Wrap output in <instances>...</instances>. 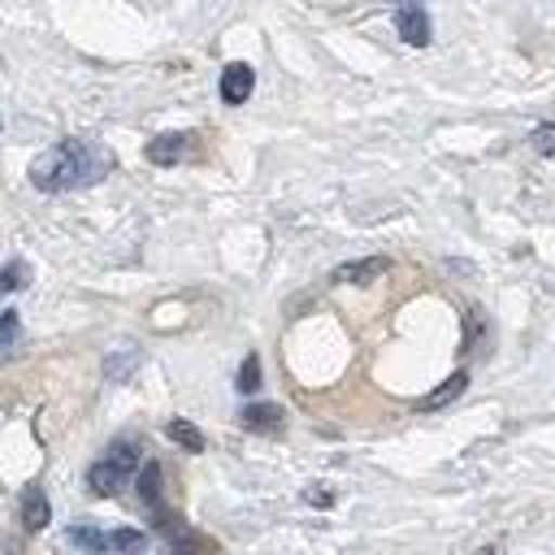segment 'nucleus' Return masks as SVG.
Here are the masks:
<instances>
[{
	"label": "nucleus",
	"instance_id": "obj_1",
	"mask_svg": "<svg viewBox=\"0 0 555 555\" xmlns=\"http://www.w3.org/2000/svg\"><path fill=\"white\" fill-rule=\"evenodd\" d=\"M100 165H108V160H95L82 139H61V143H52L48 152H39L30 160V182L39 191H69V186L95 178Z\"/></svg>",
	"mask_w": 555,
	"mask_h": 555
},
{
	"label": "nucleus",
	"instance_id": "obj_2",
	"mask_svg": "<svg viewBox=\"0 0 555 555\" xmlns=\"http://www.w3.org/2000/svg\"><path fill=\"white\" fill-rule=\"evenodd\" d=\"M251 87H256V69L247 61H230L221 69V100L225 104H243L251 95Z\"/></svg>",
	"mask_w": 555,
	"mask_h": 555
},
{
	"label": "nucleus",
	"instance_id": "obj_3",
	"mask_svg": "<svg viewBox=\"0 0 555 555\" xmlns=\"http://www.w3.org/2000/svg\"><path fill=\"white\" fill-rule=\"evenodd\" d=\"M386 269H390L386 256H364V260H347V264H338V269H334V282H338V286H364V282L382 278Z\"/></svg>",
	"mask_w": 555,
	"mask_h": 555
},
{
	"label": "nucleus",
	"instance_id": "obj_4",
	"mask_svg": "<svg viewBox=\"0 0 555 555\" xmlns=\"http://www.w3.org/2000/svg\"><path fill=\"white\" fill-rule=\"evenodd\" d=\"M395 30L403 35V43L425 48V43H429V13H425V9H416V4H403V9H399V17H395Z\"/></svg>",
	"mask_w": 555,
	"mask_h": 555
},
{
	"label": "nucleus",
	"instance_id": "obj_5",
	"mask_svg": "<svg viewBox=\"0 0 555 555\" xmlns=\"http://www.w3.org/2000/svg\"><path fill=\"white\" fill-rule=\"evenodd\" d=\"M126 468L121 464H113V460H100V464H91L87 468V486H91V494H100V499H108V494H117L121 486H126Z\"/></svg>",
	"mask_w": 555,
	"mask_h": 555
},
{
	"label": "nucleus",
	"instance_id": "obj_6",
	"mask_svg": "<svg viewBox=\"0 0 555 555\" xmlns=\"http://www.w3.org/2000/svg\"><path fill=\"white\" fill-rule=\"evenodd\" d=\"M186 147H191V134L169 130V134H156V139L147 143V160H152V165H173V160H182Z\"/></svg>",
	"mask_w": 555,
	"mask_h": 555
},
{
	"label": "nucleus",
	"instance_id": "obj_7",
	"mask_svg": "<svg viewBox=\"0 0 555 555\" xmlns=\"http://www.w3.org/2000/svg\"><path fill=\"white\" fill-rule=\"evenodd\" d=\"M48 520H52V507H48L43 486H26V494H22V525H26L30 533H39Z\"/></svg>",
	"mask_w": 555,
	"mask_h": 555
},
{
	"label": "nucleus",
	"instance_id": "obj_8",
	"mask_svg": "<svg viewBox=\"0 0 555 555\" xmlns=\"http://www.w3.org/2000/svg\"><path fill=\"white\" fill-rule=\"evenodd\" d=\"M464 386H468V373L460 369V373H451V377H447L442 386H434V390H429L425 399H416V408H421V412H434V408H447L451 399H460V395H464Z\"/></svg>",
	"mask_w": 555,
	"mask_h": 555
},
{
	"label": "nucleus",
	"instance_id": "obj_9",
	"mask_svg": "<svg viewBox=\"0 0 555 555\" xmlns=\"http://www.w3.org/2000/svg\"><path fill=\"white\" fill-rule=\"evenodd\" d=\"M282 416H286V412H282L278 403H247V408H243V425L256 429V434H278V429H282Z\"/></svg>",
	"mask_w": 555,
	"mask_h": 555
},
{
	"label": "nucleus",
	"instance_id": "obj_10",
	"mask_svg": "<svg viewBox=\"0 0 555 555\" xmlns=\"http://www.w3.org/2000/svg\"><path fill=\"white\" fill-rule=\"evenodd\" d=\"M139 499H143L152 512H160V464H156V460H147V464L139 468Z\"/></svg>",
	"mask_w": 555,
	"mask_h": 555
},
{
	"label": "nucleus",
	"instance_id": "obj_11",
	"mask_svg": "<svg viewBox=\"0 0 555 555\" xmlns=\"http://www.w3.org/2000/svg\"><path fill=\"white\" fill-rule=\"evenodd\" d=\"M165 434H169L178 447H186V451H204V434H199L191 421H182V416H173V421L165 425Z\"/></svg>",
	"mask_w": 555,
	"mask_h": 555
},
{
	"label": "nucleus",
	"instance_id": "obj_12",
	"mask_svg": "<svg viewBox=\"0 0 555 555\" xmlns=\"http://www.w3.org/2000/svg\"><path fill=\"white\" fill-rule=\"evenodd\" d=\"M108 460H113V464H121L126 473H134V468H139V442H134V438L113 442V447H108Z\"/></svg>",
	"mask_w": 555,
	"mask_h": 555
},
{
	"label": "nucleus",
	"instance_id": "obj_13",
	"mask_svg": "<svg viewBox=\"0 0 555 555\" xmlns=\"http://www.w3.org/2000/svg\"><path fill=\"white\" fill-rule=\"evenodd\" d=\"M243 395H251L256 386H260V356L251 351V356H243V364H238V382H234Z\"/></svg>",
	"mask_w": 555,
	"mask_h": 555
},
{
	"label": "nucleus",
	"instance_id": "obj_14",
	"mask_svg": "<svg viewBox=\"0 0 555 555\" xmlns=\"http://www.w3.org/2000/svg\"><path fill=\"white\" fill-rule=\"evenodd\" d=\"M69 542L74 546H87V551H108V538L100 529H91V525H74L69 529Z\"/></svg>",
	"mask_w": 555,
	"mask_h": 555
},
{
	"label": "nucleus",
	"instance_id": "obj_15",
	"mask_svg": "<svg viewBox=\"0 0 555 555\" xmlns=\"http://www.w3.org/2000/svg\"><path fill=\"white\" fill-rule=\"evenodd\" d=\"M104 538H108L113 551H143V546H147V533H139V529H113V533H104Z\"/></svg>",
	"mask_w": 555,
	"mask_h": 555
},
{
	"label": "nucleus",
	"instance_id": "obj_16",
	"mask_svg": "<svg viewBox=\"0 0 555 555\" xmlns=\"http://www.w3.org/2000/svg\"><path fill=\"white\" fill-rule=\"evenodd\" d=\"M26 273H30V269H26L22 260L4 264V269H0V295H4V291H17V286H26Z\"/></svg>",
	"mask_w": 555,
	"mask_h": 555
},
{
	"label": "nucleus",
	"instance_id": "obj_17",
	"mask_svg": "<svg viewBox=\"0 0 555 555\" xmlns=\"http://www.w3.org/2000/svg\"><path fill=\"white\" fill-rule=\"evenodd\" d=\"M533 152L555 156V126H538V130H533Z\"/></svg>",
	"mask_w": 555,
	"mask_h": 555
},
{
	"label": "nucleus",
	"instance_id": "obj_18",
	"mask_svg": "<svg viewBox=\"0 0 555 555\" xmlns=\"http://www.w3.org/2000/svg\"><path fill=\"white\" fill-rule=\"evenodd\" d=\"M13 338H17V312L9 308V312H0V351H4Z\"/></svg>",
	"mask_w": 555,
	"mask_h": 555
},
{
	"label": "nucleus",
	"instance_id": "obj_19",
	"mask_svg": "<svg viewBox=\"0 0 555 555\" xmlns=\"http://www.w3.org/2000/svg\"><path fill=\"white\" fill-rule=\"evenodd\" d=\"M304 499H308V503H317V507H330V490H308Z\"/></svg>",
	"mask_w": 555,
	"mask_h": 555
}]
</instances>
